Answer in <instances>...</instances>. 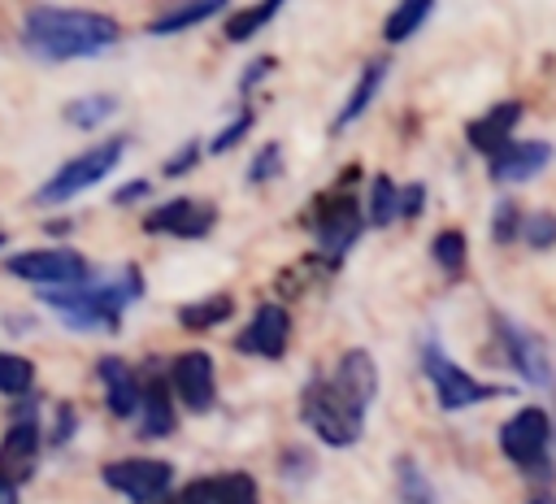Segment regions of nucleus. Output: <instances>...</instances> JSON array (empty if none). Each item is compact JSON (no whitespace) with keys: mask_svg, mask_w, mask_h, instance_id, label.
<instances>
[{"mask_svg":"<svg viewBox=\"0 0 556 504\" xmlns=\"http://www.w3.org/2000/svg\"><path fill=\"white\" fill-rule=\"evenodd\" d=\"M387 70H391V61H387V56H374V61L361 70V78H356V87H352V96H348L343 113L334 117V130H348V126H352V122L374 104V96H378V87H382Z\"/></svg>","mask_w":556,"mask_h":504,"instance_id":"19","label":"nucleus"},{"mask_svg":"<svg viewBox=\"0 0 556 504\" xmlns=\"http://www.w3.org/2000/svg\"><path fill=\"white\" fill-rule=\"evenodd\" d=\"M200 156H204V148L191 139V143H182V148H178V156H169V161H165V174H169V178H182Z\"/></svg>","mask_w":556,"mask_h":504,"instance_id":"35","label":"nucleus"},{"mask_svg":"<svg viewBox=\"0 0 556 504\" xmlns=\"http://www.w3.org/2000/svg\"><path fill=\"white\" fill-rule=\"evenodd\" d=\"M96 374H100V382H104V404H109V413L113 417H139V408H143V378L122 361V356H100V365H96Z\"/></svg>","mask_w":556,"mask_h":504,"instance_id":"16","label":"nucleus"},{"mask_svg":"<svg viewBox=\"0 0 556 504\" xmlns=\"http://www.w3.org/2000/svg\"><path fill=\"white\" fill-rule=\"evenodd\" d=\"M122 152H126V139H122V135H113V139H104V143H91L87 152L70 156V161L35 191V204H65V200H74L78 191H87V187H96L100 178H109V174L117 169Z\"/></svg>","mask_w":556,"mask_h":504,"instance_id":"5","label":"nucleus"},{"mask_svg":"<svg viewBox=\"0 0 556 504\" xmlns=\"http://www.w3.org/2000/svg\"><path fill=\"white\" fill-rule=\"evenodd\" d=\"M122 39V26L100 9L35 4L22 17V43L39 61H83L100 56Z\"/></svg>","mask_w":556,"mask_h":504,"instance_id":"2","label":"nucleus"},{"mask_svg":"<svg viewBox=\"0 0 556 504\" xmlns=\"http://www.w3.org/2000/svg\"><path fill=\"white\" fill-rule=\"evenodd\" d=\"M9 274L39 282V287H78L87 282V256H78L74 248H30L4 261Z\"/></svg>","mask_w":556,"mask_h":504,"instance_id":"9","label":"nucleus"},{"mask_svg":"<svg viewBox=\"0 0 556 504\" xmlns=\"http://www.w3.org/2000/svg\"><path fill=\"white\" fill-rule=\"evenodd\" d=\"M100 478L122 491L135 504H161L174 487V465L169 461H152V456H126V461H109L100 469Z\"/></svg>","mask_w":556,"mask_h":504,"instance_id":"7","label":"nucleus"},{"mask_svg":"<svg viewBox=\"0 0 556 504\" xmlns=\"http://www.w3.org/2000/svg\"><path fill=\"white\" fill-rule=\"evenodd\" d=\"M521 113H526V104H521V100L491 104L482 117H473V122H469V130H465V135H469V143H473V148H478V152L491 161L495 152H504V148L513 143L508 135H513V126L521 122Z\"/></svg>","mask_w":556,"mask_h":504,"instance_id":"17","label":"nucleus"},{"mask_svg":"<svg viewBox=\"0 0 556 504\" xmlns=\"http://www.w3.org/2000/svg\"><path fill=\"white\" fill-rule=\"evenodd\" d=\"M378 395V365L365 348H348L330 374H313L300 391V417L304 426L330 443L352 448L365 434V413Z\"/></svg>","mask_w":556,"mask_h":504,"instance_id":"1","label":"nucleus"},{"mask_svg":"<svg viewBox=\"0 0 556 504\" xmlns=\"http://www.w3.org/2000/svg\"><path fill=\"white\" fill-rule=\"evenodd\" d=\"M365 209H361V200H356V191L352 187H334V191H326L321 200H317V209L308 213V230L317 235V248H321V261L326 265H339L348 252H352V243L361 239V230H365Z\"/></svg>","mask_w":556,"mask_h":504,"instance_id":"4","label":"nucleus"},{"mask_svg":"<svg viewBox=\"0 0 556 504\" xmlns=\"http://www.w3.org/2000/svg\"><path fill=\"white\" fill-rule=\"evenodd\" d=\"M491 235H495V243H513V239L521 235V209H517L513 200H504V204L495 209V226H491Z\"/></svg>","mask_w":556,"mask_h":504,"instance_id":"33","label":"nucleus"},{"mask_svg":"<svg viewBox=\"0 0 556 504\" xmlns=\"http://www.w3.org/2000/svg\"><path fill=\"white\" fill-rule=\"evenodd\" d=\"M430 256H434V265H439L447 278H460V269H465V261H469V243H465L460 230H439V235L430 239Z\"/></svg>","mask_w":556,"mask_h":504,"instance_id":"27","label":"nucleus"},{"mask_svg":"<svg viewBox=\"0 0 556 504\" xmlns=\"http://www.w3.org/2000/svg\"><path fill=\"white\" fill-rule=\"evenodd\" d=\"M495 330H500V339H504V352H508L513 369H517L526 382H534V387H552V382H556L552 361H547V348H543V339H539L534 330H526V326H517L513 317H500V313H495Z\"/></svg>","mask_w":556,"mask_h":504,"instance_id":"13","label":"nucleus"},{"mask_svg":"<svg viewBox=\"0 0 556 504\" xmlns=\"http://www.w3.org/2000/svg\"><path fill=\"white\" fill-rule=\"evenodd\" d=\"M365 217H369V226H391V222L400 217V187H395L387 174H374Z\"/></svg>","mask_w":556,"mask_h":504,"instance_id":"26","label":"nucleus"},{"mask_svg":"<svg viewBox=\"0 0 556 504\" xmlns=\"http://www.w3.org/2000/svg\"><path fill=\"white\" fill-rule=\"evenodd\" d=\"M421 369H426V378H430V387H434L439 408H447V413H460V408L482 404V400H491V395H508L504 387L478 382L473 374H465V369L443 352V343H439L434 335L421 339Z\"/></svg>","mask_w":556,"mask_h":504,"instance_id":"6","label":"nucleus"},{"mask_svg":"<svg viewBox=\"0 0 556 504\" xmlns=\"http://www.w3.org/2000/svg\"><path fill=\"white\" fill-rule=\"evenodd\" d=\"M217 222V209L208 200H191V196H178V200H165L156 204L148 217H143V230L148 235H174V239H200L208 235Z\"/></svg>","mask_w":556,"mask_h":504,"instance_id":"12","label":"nucleus"},{"mask_svg":"<svg viewBox=\"0 0 556 504\" xmlns=\"http://www.w3.org/2000/svg\"><path fill=\"white\" fill-rule=\"evenodd\" d=\"M30 387H35V365L17 352H0V391L17 400V395H30Z\"/></svg>","mask_w":556,"mask_h":504,"instance_id":"28","label":"nucleus"},{"mask_svg":"<svg viewBox=\"0 0 556 504\" xmlns=\"http://www.w3.org/2000/svg\"><path fill=\"white\" fill-rule=\"evenodd\" d=\"M169 387L191 413H208L217 404V369L208 352H178L169 365Z\"/></svg>","mask_w":556,"mask_h":504,"instance_id":"10","label":"nucleus"},{"mask_svg":"<svg viewBox=\"0 0 556 504\" xmlns=\"http://www.w3.org/2000/svg\"><path fill=\"white\" fill-rule=\"evenodd\" d=\"M139 434H143V439H165V434H174V404H169V382H165L161 374H148V378H143Z\"/></svg>","mask_w":556,"mask_h":504,"instance_id":"18","label":"nucleus"},{"mask_svg":"<svg viewBox=\"0 0 556 504\" xmlns=\"http://www.w3.org/2000/svg\"><path fill=\"white\" fill-rule=\"evenodd\" d=\"M282 174V143H265L256 156H252V165H248V182H269V178H278Z\"/></svg>","mask_w":556,"mask_h":504,"instance_id":"31","label":"nucleus"},{"mask_svg":"<svg viewBox=\"0 0 556 504\" xmlns=\"http://www.w3.org/2000/svg\"><path fill=\"white\" fill-rule=\"evenodd\" d=\"M287 339H291V313L282 304H261L252 313V322L239 330L235 348L248 352V356H265V361H278L287 352Z\"/></svg>","mask_w":556,"mask_h":504,"instance_id":"14","label":"nucleus"},{"mask_svg":"<svg viewBox=\"0 0 556 504\" xmlns=\"http://www.w3.org/2000/svg\"><path fill=\"white\" fill-rule=\"evenodd\" d=\"M113 113H117V96H109V91L78 96V100H70V104L61 109V117H65L70 126H78V130L100 126V122H104V117H113Z\"/></svg>","mask_w":556,"mask_h":504,"instance_id":"23","label":"nucleus"},{"mask_svg":"<svg viewBox=\"0 0 556 504\" xmlns=\"http://www.w3.org/2000/svg\"><path fill=\"white\" fill-rule=\"evenodd\" d=\"M395 504H439L434 482L413 456H395Z\"/></svg>","mask_w":556,"mask_h":504,"instance_id":"20","label":"nucleus"},{"mask_svg":"<svg viewBox=\"0 0 556 504\" xmlns=\"http://www.w3.org/2000/svg\"><path fill=\"white\" fill-rule=\"evenodd\" d=\"M547 443H552V417L547 408L530 404V408H517L504 426H500V452L521 465V469H539L547 465Z\"/></svg>","mask_w":556,"mask_h":504,"instance_id":"8","label":"nucleus"},{"mask_svg":"<svg viewBox=\"0 0 556 504\" xmlns=\"http://www.w3.org/2000/svg\"><path fill=\"white\" fill-rule=\"evenodd\" d=\"M530 504H556V495H534Z\"/></svg>","mask_w":556,"mask_h":504,"instance_id":"41","label":"nucleus"},{"mask_svg":"<svg viewBox=\"0 0 556 504\" xmlns=\"http://www.w3.org/2000/svg\"><path fill=\"white\" fill-rule=\"evenodd\" d=\"M35 456H39V421H35V400L26 395V408L4 430V443H0V482L9 487L26 482L35 474Z\"/></svg>","mask_w":556,"mask_h":504,"instance_id":"11","label":"nucleus"},{"mask_svg":"<svg viewBox=\"0 0 556 504\" xmlns=\"http://www.w3.org/2000/svg\"><path fill=\"white\" fill-rule=\"evenodd\" d=\"M248 130H252V109L243 104V109H239V117H235L230 126H222V130L213 135V143H208V152H226V148H235V143H239V139H243Z\"/></svg>","mask_w":556,"mask_h":504,"instance_id":"32","label":"nucleus"},{"mask_svg":"<svg viewBox=\"0 0 556 504\" xmlns=\"http://www.w3.org/2000/svg\"><path fill=\"white\" fill-rule=\"evenodd\" d=\"M143 291V278L135 265H126L122 274L104 278V282H78V287H52L43 291V304H52L74 330H122V313L126 304H135Z\"/></svg>","mask_w":556,"mask_h":504,"instance_id":"3","label":"nucleus"},{"mask_svg":"<svg viewBox=\"0 0 556 504\" xmlns=\"http://www.w3.org/2000/svg\"><path fill=\"white\" fill-rule=\"evenodd\" d=\"M421 200H426V182L400 187V217H417L421 213Z\"/></svg>","mask_w":556,"mask_h":504,"instance_id":"37","label":"nucleus"},{"mask_svg":"<svg viewBox=\"0 0 556 504\" xmlns=\"http://www.w3.org/2000/svg\"><path fill=\"white\" fill-rule=\"evenodd\" d=\"M230 313H235V300H230L226 291H217V295H208V300L182 304V308H178V326H182V330H213V326H222Z\"/></svg>","mask_w":556,"mask_h":504,"instance_id":"21","label":"nucleus"},{"mask_svg":"<svg viewBox=\"0 0 556 504\" xmlns=\"http://www.w3.org/2000/svg\"><path fill=\"white\" fill-rule=\"evenodd\" d=\"M430 13H434V0H408V4H395V9L387 13V22H382L387 43H404Z\"/></svg>","mask_w":556,"mask_h":504,"instance_id":"24","label":"nucleus"},{"mask_svg":"<svg viewBox=\"0 0 556 504\" xmlns=\"http://www.w3.org/2000/svg\"><path fill=\"white\" fill-rule=\"evenodd\" d=\"M70 434H74V408H65V404H61V408H56V426H52V434H48V439H52V448H61Z\"/></svg>","mask_w":556,"mask_h":504,"instance_id":"38","label":"nucleus"},{"mask_svg":"<svg viewBox=\"0 0 556 504\" xmlns=\"http://www.w3.org/2000/svg\"><path fill=\"white\" fill-rule=\"evenodd\" d=\"M0 504H17V487H9V482H0Z\"/></svg>","mask_w":556,"mask_h":504,"instance_id":"40","label":"nucleus"},{"mask_svg":"<svg viewBox=\"0 0 556 504\" xmlns=\"http://www.w3.org/2000/svg\"><path fill=\"white\" fill-rule=\"evenodd\" d=\"M161 504H217V478H200V482L182 487L178 495H165Z\"/></svg>","mask_w":556,"mask_h":504,"instance_id":"34","label":"nucleus"},{"mask_svg":"<svg viewBox=\"0 0 556 504\" xmlns=\"http://www.w3.org/2000/svg\"><path fill=\"white\" fill-rule=\"evenodd\" d=\"M213 13H226V4H222V0L178 4V9H169V13H161V17H152V22H148V30H152V35H174V30L200 26V22H204V17H213Z\"/></svg>","mask_w":556,"mask_h":504,"instance_id":"22","label":"nucleus"},{"mask_svg":"<svg viewBox=\"0 0 556 504\" xmlns=\"http://www.w3.org/2000/svg\"><path fill=\"white\" fill-rule=\"evenodd\" d=\"M217 504H261L256 482L248 474H226L217 478Z\"/></svg>","mask_w":556,"mask_h":504,"instance_id":"30","label":"nucleus"},{"mask_svg":"<svg viewBox=\"0 0 556 504\" xmlns=\"http://www.w3.org/2000/svg\"><path fill=\"white\" fill-rule=\"evenodd\" d=\"M152 191V182L148 178H130L126 187H117L113 191V204H130V200H139V196H148Z\"/></svg>","mask_w":556,"mask_h":504,"instance_id":"39","label":"nucleus"},{"mask_svg":"<svg viewBox=\"0 0 556 504\" xmlns=\"http://www.w3.org/2000/svg\"><path fill=\"white\" fill-rule=\"evenodd\" d=\"M547 161H552V143L526 139V143H508L504 152H495L486 161V174L495 187H513V182H530L534 174H543Z\"/></svg>","mask_w":556,"mask_h":504,"instance_id":"15","label":"nucleus"},{"mask_svg":"<svg viewBox=\"0 0 556 504\" xmlns=\"http://www.w3.org/2000/svg\"><path fill=\"white\" fill-rule=\"evenodd\" d=\"M278 9H282L278 0H265V4H248V9L230 13V17H226V39H230V43L252 39L261 26H269V22H274V13H278Z\"/></svg>","mask_w":556,"mask_h":504,"instance_id":"25","label":"nucleus"},{"mask_svg":"<svg viewBox=\"0 0 556 504\" xmlns=\"http://www.w3.org/2000/svg\"><path fill=\"white\" fill-rule=\"evenodd\" d=\"M269 70H274V61H269V56H256V61H248V70L239 74V96L248 100V96H252V87H256V83H261Z\"/></svg>","mask_w":556,"mask_h":504,"instance_id":"36","label":"nucleus"},{"mask_svg":"<svg viewBox=\"0 0 556 504\" xmlns=\"http://www.w3.org/2000/svg\"><path fill=\"white\" fill-rule=\"evenodd\" d=\"M521 235H526V243H530V248H539V252L556 248V213H552V209L530 213V217L521 222Z\"/></svg>","mask_w":556,"mask_h":504,"instance_id":"29","label":"nucleus"}]
</instances>
